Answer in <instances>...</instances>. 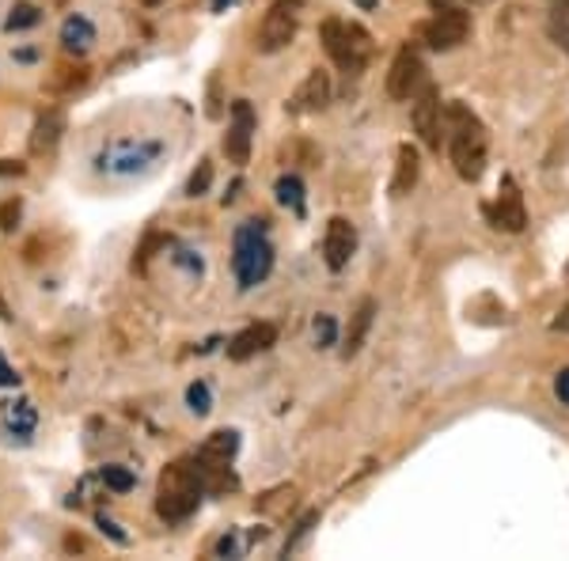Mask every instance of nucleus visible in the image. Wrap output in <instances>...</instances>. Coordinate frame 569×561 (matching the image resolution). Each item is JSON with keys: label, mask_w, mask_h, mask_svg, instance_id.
Listing matches in <instances>:
<instances>
[{"label": "nucleus", "mask_w": 569, "mask_h": 561, "mask_svg": "<svg viewBox=\"0 0 569 561\" xmlns=\"http://www.w3.org/2000/svg\"><path fill=\"white\" fill-rule=\"evenodd\" d=\"M187 402H190V410H194L198 418L213 410V394H209V383H201V380L190 383V388H187Z\"/></svg>", "instance_id": "24"}, {"label": "nucleus", "mask_w": 569, "mask_h": 561, "mask_svg": "<svg viewBox=\"0 0 569 561\" xmlns=\"http://www.w3.org/2000/svg\"><path fill=\"white\" fill-rule=\"evenodd\" d=\"M20 213H23L20 198H8L4 206H0V228H4V232H16V224H20Z\"/></svg>", "instance_id": "27"}, {"label": "nucleus", "mask_w": 569, "mask_h": 561, "mask_svg": "<svg viewBox=\"0 0 569 561\" xmlns=\"http://www.w3.org/2000/svg\"><path fill=\"white\" fill-rule=\"evenodd\" d=\"M144 4H149V8H156V4H160V0H144Z\"/></svg>", "instance_id": "37"}, {"label": "nucleus", "mask_w": 569, "mask_h": 561, "mask_svg": "<svg viewBox=\"0 0 569 561\" xmlns=\"http://www.w3.org/2000/svg\"><path fill=\"white\" fill-rule=\"evenodd\" d=\"M547 31H550V39L569 53V0H550Z\"/></svg>", "instance_id": "21"}, {"label": "nucleus", "mask_w": 569, "mask_h": 561, "mask_svg": "<svg viewBox=\"0 0 569 561\" xmlns=\"http://www.w3.org/2000/svg\"><path fill=\"white\" fill-rule=\"evenodd\" d=\"M357 4H361V8H376L380 0H357Z\"/></svg>", "instance_id": "35"}, {"label": "nucleus", "mask_w": 569, "mask_h": 561, "mask_svg": "<svg viewBox=\"0 0 569 561\" xmlns=\"http://www.w3.org/2000/svg\"><path fill=\"white\" fill-rule=\"evenodd\" d=\"M0 418H4V429L12 432V437L27 440L39 425V413H34L31 402H4V410H0Z\"/></svg>", "instance_id": "18"}, {"label": "nucleus", "mask_w": 569, "mask_h": 561, "mask_svg": "<svg viewBox=\"0 0 569 561\" xmlns=\"http://www.w3.org/2000/svg\"><path fill=\"white\" fill-rule=\"evenodd\" d=\"M273 342H278V327L251 323L247 330H240L232 342H228V357H232V361H247V357H254V353H266Z\"/></svg>", "instance_id": "14"}, {"label": "nucleus", "mask_w": 569, "mask_h": 561, "mask_svg": "<svg viewBox=\"0 0 569 561\" xmlns=\"http://www.w3.org/2000/svg\"><path fill=\"white\" fill-rule=\"evenodd\" d=\"M0 319H12V315H8V303L4 300H0Z\"/></svg>", "instance_id": "36"}, {"label": "nucleus", "mask_w": 569, "mask_h": 561, "mask_svg": "<svg viewBox=\"0 0 569 561\" xmlns=\"http://www.w3.org/2000/svg\"><path fill=\"white\" fill-rule=\"evenodd\" d=\"M209 182H213V163L201 160V163H198V171L190 174V182H187V194H190V198H201V194L209 190Z\"/></svg>", "instance_id": "25"}, {"label": "nucleus", "mask_w": 569, "mask_h": 561, "mask_svg": "<svg viewBox=\"0 0 569 561\" xmlns=\"http://www.w3.org/2000/svg\"><path fill=\"white\" fill-rule=\"evenodd\" d=\"M555 394H558V399H562L566 407H569V368H562V372H558V380H555Z\"/></svg>", "instance_id": "30"}, {"label": "nucleus", "mask_w": 569, "mask_h": 561, "mask_svg": "<svg viewBox=\"0 0 569 561\" xmlns=\"http://www.w3.org/2000/svg\"><path fill=\"white\" fill-rule=\"evenodd\" d=\"M330 103V77L323 69H311L305 77V84L292 91V99L284 107H289V114H316V110H323Z\"/></svg>", "instance_id": "13"}, {"label": "nucleus", "mask_w": 569, "mask_h": 561, "mask_svg": "<svg viewBox=\"0 0 569 561\" xmlns=\"http://www.w3.org/2000/svg\"><path fill=\"white\" fill-rule=\"evenodd\" d=\"M316 523H319V512H308V517L297 523V531H292V535H289V542H284V558H289L292 550H297L300 542H305V539L311 535V528H316Z\"/></svg>", "instance_id": "26"}, {"label": "nucleus", "mask_w": 569, "mask_h": 561, "mask_svg": "<svg viewBox=\"0 0 569 561\" xmlns=\"http://www.w3.org/2000/svg\"><path fill=\"white\" fill-rule=\"evenodd\" d=\"M353 251H357V232H353V224L346 217H330V224H327V236H323V259L330 270H346L353 259Z\"/></svg>", "instance_id": "12"}, {"label": "nucleus", "mask_w": 569, "mask_h": 561, "mask_svg": "<svg viewBox=\"0 0 569 561\" xmlns=\"http://www.w3.org/2000/svg\"><path fill=\"white\" fill-rule=\"evenodd\" d=\"M555 330H558V334H569V308L555 319Z\"/></svg>", "instance_id": "33"}, {"label": "nucleus", "mask_w": 569, "mask_h": 561, "mask_svg": "<svg viewBox=\"0 0 569 561\" xmlns=\"http://www.w3.org/2000/svg\"><path fill=\"white\" fill-rule=\"evenodd\" d=\"M228 4H232V0H213V12H224Z\"/></svg>", "instance_id": "34"}, {"label": "nucleus", "mask_w": 569, "mask_h": 561, "mask_svg": "<svg viewBox=\"0 0 569 561\" xmlns=\"http://www.w3.org/2000/svg\"><path fill=\"white\" fill-rule=\"evenodd\" d=\"M566 270H569V266H566Z\"/></svg>", "instance_id": "39"}, {"label": "nucleus", "mask_w": 569, "mask_h": 561, "mask_svg": "<svg viewBox=\"0 0 569 561\" xmlns=\"http://www.w3.org/2000/svg\"><path fill=\"white\" fill-rule=\"evenodd\" d=\"M372 319H376V300H361L357 303V311L350 315V327H346V338H342V357L350 361V357L361 353L365 345V334L372 330Z\"/></svg>", "instance_id": "16"}, {"label": "nucleus", "mask_w": 569, "mask_h": 561, "mask_svg": "<svg viewBox=\"0 0 569 561\" xmlns=\"http://www.w3.org/2000/svg\"><path fill=\"white\" fill-rule=\"evenodd\" d=\"M201 493H206V478H201L194 459H176L163 467L160 485H156V512L163 523H182L198 512Z\"/></svg>", "instance_id": "1"}, {"label": "nucleus", "mask_w": 569, "mask_h": 561, "mask_svg": "<svg viewBox=\"0 0 569 561\" xmlns=\"http://www.w3.org/2000/svg\"><path fill=\"white\" fill-rule=\"evenodd\" d=\"M99 478H103V485H107V490H114V493H130L137 485V478L126 471V467H103V474H99Z\"/></svg>", "instance_id": "23"}, {"label": "nucleus", "mask_w": 569, "mask_h": 561, "mask_svg": "<svg viewBox=\"0 0 569 561\" xmlns=\"http://www.w3.org/2000/svg\"><path fill=\"white\" fill-rule=\"evenodd\" d=\"M42 20V12L31 4V0H20V4L12 8V16H8V31H27V27H34Z\"/></svg>", "instance_id": "22"}, {"label": "nucleus", "mask_w": 569, "mask_h": 561, "mask_svg": "<svg viewBox=\"0 0 569 561\" xmlns=\"http://www.w3.org/2000/svg\"><path fill=\"white\" fill-rule=\"evenodd\" d=\"M486 217H490V224L501 228V232H525L528 209H525V194H520V187H517V179H512V174H505V179H501L493 206H486Z\"/></svg>", "instance_id": "8"}, {"label": "nucleus", "mask_w": 569, "mask_h": 561, "mask_svg": "<svg viewBox=\"0 0 569 561\" xmlns=\"http://www.w3.org/2000/svg\"><path fill=\"white\" fill-rule=\"evenodd\" d=\"M61 133H66V114H61L58 107L42 110L39 122H34V130H31V156H50L58 149Z\"/></svg>", "instance_id": "15"}, {"label": "nucleus", "mask_w": 569, "mask_h": 561, "mask_svg": "<svg viewBox=\"0 0 569 561\" xmlns=\"http://www.w3.org/2000/svg\"><path fill=\"white\" fill-rule=\"evenodd\" d=\"M467 34H471V12H463L456 4H445L433 20L421 23V39L433 50H456V46L467 42Z\"/></svg>", "instance_id": "7"}, {"label": "nucleus", "mask_w": 569, "mask_h": 561, "mask_svg": "<svg viewBox=\"0 0 569 561\" xmlns=\"http://www.w3.org/2000/svg\"><path fill=\"white\" fill-rule=\"evenodd\" d=\"M99 528H103V531H107V535H110V539H118V542H126V535H122V531H118V528H114V523H110L107 517H99Z\"/></svg>", "instance_id": "31"}, {"label": "nucleus", "mask_w": 569, "mask_h": 561, "mask_svg": "<svg viewBox=\"0 0 569 561\" xmlns=\"http://www.w3.org/2000/svg\"><path fill=\"white\" fill-rule=\"evenodd\" d=\"M471 4H482V0H471Z\"/></svg>", "instance_id": "38"}, {"label": "nucleus", "mask_w": 569, "mask_h": 561, "mask_svg": "<svg viewBox=\"0 0 569 561\" xmlns=\"http://www.w3.org/2000/svg\"><path fill=\"white\" fill-rule=\"evenodd\" d=\"M273 190H278V201L284 209H292L297 217H305V182H300V174H281Z\"/></svg>", "instance_id": "20"}, {"label": "nucleus", "mask_w": 569, "mask_h": 561, "mask_svg": "<svg viewBox=\"0 0 569 561\" xmlns=\"http://www.w3.org/2000/svg\"><path fill=\"white\" fill-rule=\"evenodd\" d=\"M240 452V432L232 429H220L206 444L198 448L194 463L201 478H206V490L209 493H224V490H236V478H232V459Z\"/></svg>", "instance_id": "5"}, {"label": "nucleus", "mask_w": 569, "mask_h": 561, "mask_svg": "<svg viewBox=\"0 0 569 561\" xmlns=\"http://www.w3.org/2000/svg\"><path fill=\"white\" fill-rule=\"evenodd\" d=\"M0 174H23V163H12V160H0Z\"/></svg>", "instance_id": "32"}, {"label": "nucleus", "mask_w": 569, "mask_h": 561, "mask_svg": "<svg viewBox=\"0 0 569 561\" xmlns=\"http://www.w3.org/2000/svg\"><path fill=\"white\" fill-rule=\"evenodd\" d=\"M300 8H305V0H273L262 27H259V50L262 53H278L297 39Z\"/></svg>", "instance_id": "6"}, {"label": "nucleus", "mask_w": 569, "mask_h": 561, "mask_svg": "<svg viewBox=\"0 0 569 561\" xmlns=\"http://www.w3.org/2000/svg\"><path fill=\"white\" fill-rule=\"evenodd\" d=\"M232 270L240 289H254L270 278L273 270V243L266 236L262 220H247V224L236 228L232 236Z\"/></svg>", "instance_id": "3"}, {"label": "nucleus", "mask_w": 569, "mask_h": 561, "mask_svg": "<svg viewBox=\"0 0 569 561\" xmlns=\"http://www.w3.org/2000/svg\"><path fill=\"white\" fill-rule=\"evenodd\" d=\"M0 388H20V375H16V368L4 361V353H0Z\"/></svg>", "instance_id": "29"}, {"label": "nucleus", "mask_w": 569, "mask_h": 561, "mask_svg": "<svg viewBox=\"0 0 569 561\" xmlns=\"http://www.w3.org/2000/svg\"><path fill=\"white\" fill-rule=\"evenodd\" d=\"M335 338H338V323L330 315H319L316 319V342H319V349L335 345Z\"/></svg>", "instance_id": "28"}, {"label": "nucleus", "mask_w": 569, "mask_h": 561, "mask_svg": "<svg viewBox=\"0 0 569 561\" xmlns=\"http://www.w3.org/2000/svg\"><path fill=\"white\" fill-rule=\"evenodd\" d=\"M426 84V66H421L418 50L402 46L391 61V72H388V96L391 99H415V91H421Z\"/></svg>", "instance_id": "9"}, {"label": "nucleus", "mask_w": 569, "mask_h": 561, "mask_svg": "<svg viewBox=\"0 0 569 561\" xmlns=\"http://www.w3.org/2000/svg\"><path fill=\"white\" fill-rule=\"evenodd\" d=\"M96 42V27L84 16H69L66 23H61V46H66L69 53H88V46Z\"/></svg>", "instance_id": "19"}, {"label": "nucleus", "mask_w": 569, "mask_h": 561, "mask_svg": "<svg viewBox=\"0 0 569 561\" xmlns=\"http://www.w3.org/2000/svg\"><path fill=\"white\" fill-rule=\"evenodd\" d=\"M445 122H448V152H452L456 174L463 182H479L486 171V149H490L482 122L463 103H448Z\"/></svg>", "instance_id": "2"}, {"label": "nucleus", "mask_w": 569, "mask_h": 561, "mask_svg": "<svg viewBox=\"0 0 569 561\" xmlns=\"http://www.w3.org/2000/svg\"><path fill=\"white\" fill-rule=\"evenodd\" d=\"M445 107H440V91L433 84H421L418 99H415V130L421 133V141L429 144V149H440V130H445Z\"/></svg>", "instance_id": "10"}, {"label": "nucleus", "mask_w": 569, "mask_h": 561, "mask_svg": "<svg viewBox=\"0 0 569 561\" xmlns=\"http://www.w3.org/2000/svg\"><path fill=\"white\" fill-rule=\"evenodd\" d=\"M323 46L346 77H361L372 61V34L361 23L350 20H327L323 23Z\"/></svg>", "instance_id": "4"}, {"label": "nucleus", "mask_w": 569, "mask_h": 561, "mask_svg": "<svg viewBox=\"0 0 569 561\" xmlns=\"http://www.w3.org/2000/svg\"><path fill=\"white\" fill-rule=\"evenodd\" d=\"M418 171H421V163H418V149H415V144H399V152H395V179H391V194H395V198L410 194V190H415V182H418Z\"/></svg>", "instance_id": "17"}, {"label": "nucleus", "mask_w": 569, "mask_h": 561, "mask_svg": "<svg viewBox=\"0 0 569 561\" xmlns=\"http://www.w3.org/2000/svg\"><path fill=\"white\" fill-rule=\"evenodd\" d=\"M251 137H254V110L247 99H236L232 103V122H228V137H224V152L232 163H247L251 156Z\"/></svg>", "instance_id": "11"}]
</instances>
